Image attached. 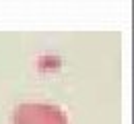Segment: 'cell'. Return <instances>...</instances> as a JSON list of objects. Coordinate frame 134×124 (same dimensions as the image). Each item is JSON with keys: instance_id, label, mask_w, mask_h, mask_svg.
<instances>
[{"instance_id": "obj_1", "label": "cell", "mask_w": 134, "mask_h": 124, "mask_svg": "<svg viewBox=\"0 0 134 124\" xmlns=\"http://www.w3.org/2000/svg\"><path fill=\"white\" fill-rule=\"evenodd\" d=\"M13 124H70L64 110L54 104H21L13 112Z\"/></svg>"}]
</instances>
